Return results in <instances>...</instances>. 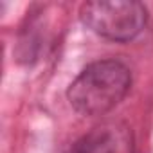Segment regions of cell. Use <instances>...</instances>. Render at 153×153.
I'll return each mask as SVG.
<instances>
[{
    "label": "cell",
    "mask_w": 153,
    "mask_h": 153,
    "mask_svg": "<svg viewBox=\"0 0 153 153\" xmlns=\"http://www.w3.org/2000/svg\"><path fill=\"white\" fill-rule=\"evenodd\" d=\"M131 87L130 68L117 59H101L85 67L68 90V103L83 115H105L114 110Z\"/></svg>",
    "instance_id": "cell-1"
},
{
    "label": "cell",
    "mask_w": 153,
    "mask_h": 153,
    "mask_svg": "<svg viewBox=\"0 0 153 153\" xmlns=\"http://www.w3.org/2000/svg\"><path fill=\"white\" fill-rule=\"evenodd\" d=\"M81 22L96 34L112 42H130L142 33L148 22V11L140 2H87L79 9Z\"/></svg>",
    "instance_id": "cell-2"
},
{
    "label": "cell",
    "mask_w": 153,
    "mask_h": 153,
    "mask_svg": "<svg viewBox=\"0 0 153 153\" xmlns=\"http://www.w3.org/2000/svg\"><path fill=\"white\" fill-rule=\"evenodd\" d=\"M67 153H135V139L128 124L105 121L76 140Z\"/></svg>",
    "instance_id": "cell-3"
}]
</instances>
